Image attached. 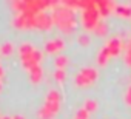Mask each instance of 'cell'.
<instances>
[{
    "label": "cell",
    "mask_w": 131,
    "mask_h": 119,
    "mask_svg": "<svg viewBox=\"0 0 131 119\" xmlns=\"http://www.w3.org/2000/svg\"><path fill=\"white\" fill-rule=\"evenodd\" d=\"M19 56H20V62L26 71L40 65L42 59H43L42 53L37 48H34V45H31V43H22L19 46Z\"/></svg>",
    "instance_id": "obj_2"
},
{
    "label": "cell",
    "mask_w": 131,
    "mask_h": 119,
    "mask_svg": "<svg viewBox=\"0 0 131 119\" xmlns=\"http://www.w3.org/2000/svg\"><path fill=\"white\" fill-rule=\"evenodd\" d=\"M125 61H126V64L131 67V43L126 46V53H125Z\"/></svg>",
    "instance_id": "obj_22"
},
{
    "label": "cell",
    "mask_w": 131,
    "mask_h": 119,
    "mask_svg": "<svg viewBox=\"0 0 131 119\" xmlns=\"http://www.w3.org/2000/svg\"><path fill=\"white\" fill-rule=\"evenodd\" d=\"M68 57L67 56H57L56 59H54V65H56V68H65L68 65Z\"/></svg>",
    "instance_id": "obj_17"
},
{
    "label": "cell",
    "mask_w": 131,
    "mask_h": 119,
    "mask_svg": "<svg viewBox=\"0 0 131 119\" xmlns=\"http://www.w3.org/2000/svg\"><path fill=\"white\" fill-rule=\"evenodd\" d=\"M126 93H129V94H131V84H129V87H128V90H126Z\"/></svg>",
    "instance_id": "obj_26"
},
{
    "label": "cell",
    "mask_w": 131,
    "mask_h": 119,
    "mask_svg": "<svg viewBox=\"0 0 131 119\" xmlns=\"http://www.w3.org/2000/svg\"><path fill=\"white\" fill-rule=\"evenodd\" d=\"M2 88H3V85H2V81H0V91H2Z\"/></svg>",
    "instance_id": "obj_27"
},
{
    "label": "cell",
    "mask_w": 131,
    "mask_h": 119,
    "mask_svg": "<svg viewBox=\"0 0 131 119\" xmlns=\"http://www.w3.org/2000/svg\"><path fill=\"white\" fill-rule=\"evenodd\" d=\"M99 22H100V11L97 6L82 9V25L86 31H94Z\"/></svg>",
    "instance_id": "obj_4"
},
{
    "label": "cell",
    "mask_w": 131,
    "mask_h": 119,
    "mask_svg": "<svg viewBox=\"0 0 131 119\" xmlns=\"http://www.w3.org/2000/svg\"><path fill=\"white\" fill-rule=\"evenodd\" d=\"M28 76H29V81H31L34 85L40 84V81H42V77H43V70H42V67L37 65V67L31 68V70L28 71Z\"/></svg>",
    "instance_id": "obj_10"
},
{
    "label": "cell",
    "mask_w": 131,
    "mask_h": 119,
    "mask_svg": "<svg viewBox=\"0 0 131 119\" xmlns=\"http://www.w3.org/2000/svg\"><path fill=\"white\" fill-rule=\"evenodd\" d=\"M13 25L17 29H37L36 28V14H19Z\"/></svg>",
    "instance_id": "obj_6"
},
{
    "label": "cell",
    "mask_w": 131,
    "mask_h": 119,
    "mask_svg": "<svg viewBox=\"0 0 131 119\" xmlns=\"http://www.w3.org/2000/svg\"><path fill=\"white\" fill-rule=\"evenodd\" d=\"M97 101L96 99H86L85 101V104H83V108L88 111V113H93V111H96L97 110Z\"/></svg>",
    "instance_id": "obj_15"
},
{
    "label": "cell",
    "mask_w": 131,
    "mask_h": 119,
    "mask_svg": "<svg viewBox=\"0 0 131 119\" xmlns=\"http://www.w3.org/2000/svg\"><path fill=\"white\" fill-rule=\"evenodd\" d=\"M3 119H13V117H3Z\"/></svg>",
    "instance_id": "obj_28"
},
{
    "label": "cell",
    "mask_w": 131,
    "mask_h": 119,
    "mask_svg": "<svg viewBox=\"0 0 131 119\" xmlns=\"http://www.w3.org/2000/svg\"><path fill=\"white\" fill-rule=\"evenodd\" d=\"M105 46L108 48L111 57H116V56H119V54L122 53V49H123V42H122L119 37H113V39L108 40V43H106Z\"/></svg>",
    "instance_id": "obj_8"
},
{
    "label": "cell",
    "mask_w": 131,
    "mask_h": 119,
    "mask_svg": "<svg viewBox=\"0 0 131 119\" xmlns=\"http://www.w3.org/2000/svg\"><path fill=\"white\" fill-rule=\"evenodd\" d=\"M74 119H79V117H74Z\"/></svg>",
    "instance_id": "obj_30"
},
{
    "label": "cell",
    "mask_w": 131,
    "mask_h": 119,
    "mask_svg": "<svg viewBox=\"0 0 131 119\" xmlns=\"http://www.w3.org/2000/svg\"><path fill=\"white\" fill-rule=\"evenodd\" d=\"M52 20L54 25L63 33V34H73L77 28V17L76 11L73 8H68L65 5H59L52 11Z\"/></svg>",
    "instance_id": "obj_1"
},
{
    "label": "cell",
    "mask_w": 131,
    "mask_h": 119,
    "mask_svg": "<svg viewBox=\"0 0 131 119\" xmlns=\"http://www.w3.org/2000/svg\"><path fill=\"white\" fill-rule=\"evenodd\" d=\"M76 117H79V119H88V117H90V113H88V111H86V110H85V108L82 107V108H80V110L77 111Z\"/></svg>",
    "instance_id": "obj_21"
},
{
    "label": "cell",
    "mask_w": 131,
    "mask_h": 119,
    "mask_svg": "<svg viewBox=\"0 0 131 119\" xmlns=\"http://www.w3.org/2000/svg\"><path fill=\"white\" fill-rule=\"evenodd\" d=\"M110 59H111V54H110L108 48H106V46H102L100 51H99V54H97V65L105 67V65L108 64Z\"/></svg>",
    "instance_id": "obj_11"
},
{
    "label": "cell",
    "mask_w": 131,
    "mask_h": 119,
    "mask_svg": "<svg viewBox=\"0 0 131 119\" xmlns=\"http://www.w3.org/2000/svg\"><path fill=\"white\" fill-rule=\"evenodd\" d=\"M114 13H116L119 17L129 19V17H131V6H126V5H117V6L114 8Z\"/></svg>",
    "instance_id": "obj_12"
},
{
    "label": "cell",
    "mask_w": 131,
    "mask_h": 119,
    "mask_svg": "<svg viewBox=\"0 0 131 119\" xmlns=\"http://www.w3.org/2000/svg\"><path fill=\"white\" fill-rule=\"evenodd\" d=\"M60 104H62V94L59 90H49L45 96V102H43V108H46L48 111H51L52 114L57 116V113L60 111Z\"/></svg>",
    "instance_id": "obj_5"
},
{
    "label": "cell",
    "mask_w": 131,
    "mask_h": 119,
    "mask_svg": "<svg viewBox=\"0 0 131 119\" xmlns=\"http://www.w3.org/2000/svg\"><path fill=\"white\" fill-rule=\"evenodd\" d=\"M125 102H126V105L131 107V94L129 93H125Z\"/></svg>",
    "instance_id": "obj_23"
},
{
    "label": "cell",
    "mask_w": 131,
    "mask_h": 119,
    "mask_svg": "<svg viewBox=\"0 0 131 119\" xmlns=\"http://www.w3.org/2000/svg\"><path fill=\"white\" fill-rule=\"evenodd\" d=\"M14 45L11 42H5L2 46H0V53H2V56H11L14 53Z\"/></svg>",
    "instance_id": "obj_14"
},
{
    "label": "cell",
    "mask_w": 131,
    "mask_h": 119,
    "mask_svg": "<svg viewBox=\"0 0 131 119\" xmlns=\"http://www.w3.org/2000/svg\"><path fill=\"white\" fill-rule=\"evenodd\" d=\"M63 48H65V42L62 39H52V40L45 43V51L48 54H56V53L62 51Z\"/></svg>",
    "instance_id": "obj_9"
},
{
    "label": "cell",
    "mask_w": 131,
    "mask_h": 119,
    "mask_svg": "<svg viewBox=\"0 0 131 119\" xmlns=\"http://www.w3.org/2000/svg\"><path fill=\"white\" fill-rule=\"evenodd\" d=\"M13 119H25L23 116H13Z\"/></svg>",
    "instance_id": "obj_25"
},
{
    "label": "cell",
    "mask_w": 131,
    "mask_h": 119,
    "mask_svg": "<svg viewBox=\"0 0 131 119\" xmlns=\"http://www.w3.org/2000/svg\"><path fill=\"white\" fill-rule=\"evenodd\" d=\"M62 2V5H65V6H68V8H73V9H76V8H79V3H80V0H60Z\"/></svg>",
    "instance_id": "obj_20"
},
{
    "label": "cell",
    "mask_w": 131,
    "mask_h": 119,
    "mask_svg": "<svg viewBox=\"0 0 131 119\" xmlns=\"http://www.w3.org/2000/svg\"><path fill=\"white\" fill-rule=\"evenodd\" d=\"M97 79H99V71H97V68L85 67V68H82V70L76 74L74 84H76V87H79V88H86V87H91L93 84H96Z\"/></svg>",
    "instance_id": "obj_3"
},
{
    "label": "cell",
    "mask_w": 131,
    "mask_h": 119,
    "mask_svg": "<svg viewBox=\"0 0 131 119\" xmlns=\"http://www.w3.org/2000/svg\"><path fill=\"white\" fill-rule=\"evenodd\" d=\"M96 36H99V37H103V36H106L108 34V25L105 23V22H99L97 25H96V28H94V31H93Z\"/></svg>",
    "instance_id": "obj_13"
},
{
    "label": "cell",
    "mask_w": 131,
    "mask_h": 119,
    "mask_svg": "<svg viewBox=\"0 0 131 119\" xmlns=\"http://www.w3.org/2000/svg\"><path fill=\"white\" fill-rule=\"evenodd\" d=\"M77 42H79L80 46H88L90 42H91V37H90V34H80L77 37Z\"/></svg>",
    "instance_id": "obj_19"
},
{
    "label": "cell",
    "mask_w": 131,
    "mask_h": 119,
    "mask_svg": "<svg viewBox=\"0 0 131 119\" xmlns=\"http://www.w3.org/2000/svg\"><path fill=\"white\" fill-rule=\"evenodd\" d=\"M108 2H114V0H108Z\"/></svg>",
    "instance_id": "obj_29"
},
{
    "label": "cell",
    "mask_w": 131,
    "mask_h": 119,
    "mask_svg": "<svg viewBox=\"0 0 131 119\" xmlns=\"http://www.w3.org/2000/svg\"><path fill=\"white\" fill-rule=\"evenodd\" d=\"M37 117H39V119H54V117H56V114H52V113H51V111H48L46 108L40 107V108H39V111H37Z\"/></svg>",
    "instance_id": "obj_18"
},
{
    "label": "cell",
    "mask_w": 131,
    "mask_h": 119,
    "mask_svg": "<svg viewBox=\"0 0 131 119\" xmlns=\"http://www.w3.org/2000/svg\"><path fill=\"white\" fill-rule=\"evenodd\" d=\"M5 76V73H3V68H2V65H0V79H2Z\"/></svg>",
    "instance_id": "obj_24"
},
{
    "label": "cell",
    "mask_w": 131,
    "mask_h": 119,
    "mask_svg": "<svg viewBox=\"0 0 131 119\" xmlns=\"http://www.w3.org/2000/svg\"><path fill=\"white\" fill-rule=\"evenodd\" d=\"M54 26V20L52 16H49L46 11H42L39 14H36V28L40 31H49Z\"/></svg>",
    "instance_id": "obj_7"
},
{
    "label": "cell",
    "mask_w": 131,
    "mask_h": 119,
    "mask_svg": "<svg viewBox=\"0 0 131 119\" xmlns=\"http://www.w3.org/2000/svg\"><path fill=\"white\" fill-rule=\"evenodd\" d=\"M54 79H56L59 84H63L65 79H67V71H65V68H56V71H54Z\"/></svg>",
    "instance_id": "obj_16"
}]
</instances>
